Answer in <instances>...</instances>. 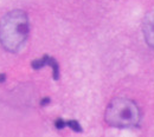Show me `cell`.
I'll list each match as a JSON object with an SVG mask.
<instances>
[{
    "mask_svg": "<svg viewBox=\"0 0 154 137\" xmlns=\"http://www.w3.org/2000/svg\"><path fill=\"white\" fill-rule=\"evenodd\" d=\"M5 80H6V75L1 73V75H0V83H4Z\"/></svg>",
    "mask_w": 154,
    "mask_h": 137,
    "instance_id": "9c48e42d",
    "label": "cell"
},
{
    "mask_svg": "<svg viewBox=\"0 0 154 137\" xmlns=\"http://www.w3.org/2000/svg\"><path fill=\"white\" fill-rule=\"evenodd\" d=\"M49 60H50V57L49 56H43L40 59H36V60H33L32 63H31V66H32V69L33 70H40L42 67H44V66H48L49 65Z\"/></svg>",
    "mask_w": 154,
    "mask_h": 137,
    "instance_id": "277c9868",
    "label": "cell"
},
{
    "mask_svg": "<svg viewBox=\"0 0 154 137\" xmlns=\"http://www.w3.org/2000/svg\"><path fill=\"white\" fill-rule=\"evenodd\" d=\"M104 118L110 127L129 128L139 124L141 114L139 106L133 100L117 97L108 104Z\"/></svg>",
    "mask_w": 154,
    "mask_h": 137,
    "instance_id": "7a4b0ae2",
    "label": "cell"
},
{
    "mask_svg": "<svg viewBox=\"0 0 154 137\" xmlns=\"http://www.w3.org/2000/svg\"><path fill=\"white\" fill-rule=\"evenodd\" d=\"M49 66H51V69H52V78L55 80H58L59 79V65H58L57 60L52 58V57H50Z\"/></svg>",
    "mask_w": 154,
    "mask_h": 137,
    "instance_id": "5b68a950",
    "label": "cell"
},
{
    "mask_svg": "<svg viewBox=\"0 0 154 137\" xmlns=\"http://www.w3.org/2000/svg\"><path fill=\"white\" fill-rule=\"evenodd\" d=\"M66 127H69L71 130H74L75 133H82L83 131V129H82V127H81V124L75 121V119H72V121H66Z\"/></svg>",
    "mask_w": 154,
    "mask_h": 137,
    "instance_id": "8992f818",
    "label": "cell"
},
{
    "mask_svg": "<svg viewBox=\"0 0 154 137\" xmlns=\"http://www.w3.org/2000/svg\"><path fill=\"white\" fill-rule=\"evenodd\" d=\"M143 36L146 43L154 49V11H151L146 14L143 19Z\"/></svg>",
    "mask_w": 154,
    "mask_h": 137,
    "instance_id": "3957f363",
    "label": "cell"
},
{
    "mask_svg": "<svg viewBox=\"0 0 154 137\" xmlns=\"http://www.w3.org/2000/svg\"><path fill=\"white\" fill-rule=\"evenodd\" d=\"M29 34V18L21 10H13L0 20V44L6 51L18 52Z\"/></svg>",
    "mask_w": 154,
    "mask_h": 137,
    "instance_id": "6da1fadb",
    "label": "cell"
},
{
    "mask_svg": "<svg viewBox=\"0 0 154 137\" xmlns=\"http://www.w3.org/2000/svg\"><path fill=\"white\" fill-rule=\"evenodd\" d=\"M49 103H50V98L49 97L43 98V99L40 100V105H42V106H45V105H48Z\"/></svg>",
    "mask_w": 154,
    "mask_h": 137,
    "instance_id": "ba28073f",
    "label": "cell"
},
{
    "mask_svg": "<svg viewBox=\"0 0 154 137\" xmlns=\"http://www.w3.org/2000/svg\"><path fill=\"white\" fill-rule=\"evenodd\" d=\"M55 127L57 128L58 130H60V129H63V128L66 127V122L63 121L62 118H58V119H56V122H55Z\"/></svg>",
    "mask_w": 154,
    "mask_h": 137,
    "instance_id": "52a82bcc",
    "label": "cell"
}]
</instances>
